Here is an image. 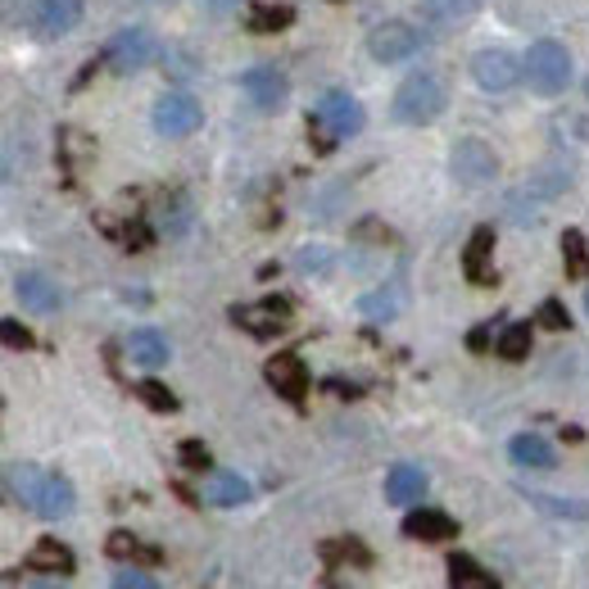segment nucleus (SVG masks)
<instances>
[{
	"instance_id": "obj_1",
	"label": "nucleus",
	"mask_w": 589,
	"mask_h": 589,
	"mask_svg": "<svg viewBox=\"0 0 589 589\" xmlns=\"http://www.w3.org/2000/svg\"><path fill=\"white\" fill-rule=\"evenodd\" d=\"M5 485H10L14 503H23L46 522H64V517H73V508H78V495H73V485L60 472H46V468H33V463H10Z\"/></svg>"
},
{
	"instance_id": "obj_2",
	"label": "nucleus",
	"mask_w": 589,
	"mask_h": 589,
	"mask_svg": "<svg viewBox=\"0 0 589 589\" xmlns=\"http://www.w3.org/2000/svg\"><path fill=\"white\" fill-rule=\"evenodd\" d=\"M309 127L318 137V150H331L336 141L363 132V105H358L349 91H322V100L309 114Z\"/></svg>"
},
{
	"instance_id": "obj_3",
	"label": "nucleus",
	"mask_w": 589,
	"mask_h": 589,
	"mask_svg": "<svg viewBox=\"0 0 589 589\" xmlns=\"http://www.w3.org/2000/svg\"><path fill=\"white\" fill-rule=\"evenodd\" d=\"M445 82L435 78V73H413V78H404V87L395 91V105L390 114L404 123V127H426L445 114Z\"/></svg>"
},
{
	"instance_id": "obj_4",
	"label": "nucleus",
	"mask_w": 589,
	"mask_h": 589,
	"mask_svg": "<svg viewBox=\"0 0 589 589\" xmlns=\"http://www.w3.org/2000/svg\"><path fill=\"white\" fill-rule=\"evenodd\" d=\"M526 82L535 95H562L572 82V55H567V46L545 37V41H535L526 50Z\"/></svg>"
},
{
	"instance_id": "obj_5",
	"label": "nucleus",
	"mask_w": 589,
	"mask_h": 589,
	"mask_svg": "<svg viewBox=\"0 0 589 589\" xmlns=\"http://www.w3.org/2000/svg\"><path fill=\"white\" fill-rule=\"evenodd\" d=\"M472 78H476L481 91L503 95V91H512L526 78V64L512 55V50H503V46H485V50H476V55H472Z\"/></svg>"
},
{
	"instance_id": "obj_6",
	"label": "nucleus",
	"mask_w": 589,
	"mask_h": 589,
	"mask_svg": "<svg viewBox=\"0 0 589 589\" xmlns=\"http://www.w3.org/2000/svg\"><path fill=\"white\" fill-rule=\"evenodd\" d=\"M155 55H159V41H155V33H150V28H141V23H137V28H123L105 46V64L114 73H123V78H127V73H141L145 64H155Z\"/></svg>"
},
{
	"instance_id": "obj_7",
	"label": "nucleus",
	"mask_w": 589,
	"mask_h": 589,
	"mask_svg": "<svg viewBox=\"0 0 589 589\" xmlns=\"http://www.w3.org/2000/svg\"><path fill=\"white\" fill-rule=\"evenodd\" d=\"M449 168L453 177L463 187H485V182H495V172H499V155L490 145H485L481 137H463L453 150H449Z\"/></svg>"
},
{
	"instance_id": "obj_8",
	"label": "nucleus",
	"mask_w": 589,
	"mask_h": 589,
	"mask_svg": "<svg viewBox=\"0 0 589 589\" xmlns=\"http://www.w3.org/2000/svg\"><path fill=\"white\" fill-rule=\"evenodd\" d=\"M422 33L413 28V23H404V18H390V23H381V28L368 33V55L376 64H399L408 55H418L422 50Z\"/></svg>"
},
{
	"instance_id": "obj_9",
	"label": "nucleus",
	"mask_w": 589,
	"mask_h": 589,
	"mask_svg": "<svg viewBox=\"0 0 589 589\" xmlns=\"http://www.w3.org/2000/svg\"><path fill=\"white\" fill-rule=\"evenodd\" d=\"M232 322H236L241 331H249V336L272 341V336H281V331L291 326V299L272 295V299H259V304H236Z\"/></svg>"
},
{
	"instance_id": "obj_10",
	"label": "nucleus",
	"mask_w": 589,
	"mask_h": 589,
	"mask_svg": "<svg viewBox=\"0 0 589 589\" xmlns=\"http://www.w3.org/2000/svg\"><path fill=\"white\" fill-rule=\"evenodd\" d=\"M241 91H245V100L259 114H272V110L286 105L291 82H286V73H281L277 64H254V68L241 73Z\"/></svg>"
},
{
	"instance_id": "obj_11",
	"label": "nucleus",
	"mask_w": 589,
	"mask_h": 589,
	"mask_svg": "<svg viewBox=\"0 0 589 589\" xmlns=\"http://www.w3.org/2000/svg\"><path fill=\"white\" fill-rule=\"evenodd\" d=\"M204 123V110L191 91H164L155 100V127L159 137H191L195 127Z\"/></svg>"
},
{
	"instance_id": "obj_12",
	"label": "nucleus",
	"mask_w": 589,
	"mask_h": 589,
	"mask_svg": "<svg viewBox=\"0 0 589 589\" xmlns=\"http://www.w3.org/2000/svg\"><path fill=\"white\" fill-rule=\"evenodd\" d=\"M268 386L281 395V399H291V404H304V395H309V372H304V358L299 354H277L268 358Z\"/></svg>"
},
{
	"instance_id": "obj_13",
	"label": "nucleus",
	"mask_w": 589,
	"mask_h": 589,
	"mask_svg": "<svg viewBox=\"0 0 589 589\" xmlns=\"http://www.w3.org/2000/svg\"><path fill=\"white\" fill-rule=\"evenodd\" d=\"M14 291H18V299H23V309H33V313H60V309H64V291L55 286V277H46V272H37V268L18 272Z\"/></svg>"
},
{
	"instance_id": "obj_14",
	"label": "nucleus",
	"mask_w": 589,
	"mask_h": 589,
	"mask_svg": "<svg viewBox=\"0 0 589 589\" xmlns=\"http://www.w3.org/2000/svg\"><path fill=\"white\" fill-rule=\"evenodd\" d=\"M404 535L408 540H422V545H449V540H458V522L435 508H418L404 517Z\"/></svg>"
},
{
	"instance_id": "obj_15",
	"label": "nucleus",
	"mask_w": 589,
	"mask_h": 589,
	"mask_svg": "<svg viewBox=\"0 0 589 589\" xmlns=\"http://www.w3.org/2000/svg\"><path fill=\"white\" fill-rule=\"evenodd\" d=\"M490 254H495V227H476L468 249H463V268L472 286H495V268H490Z\"/></svg>"
},
{
	"instance_id": "obj_16",
	"label": "nucleus",
	"mask_w": 589,
	"mask_h": 589,
	"mask_svg": "<svg viewBox=\"0 0 589 589\" xmlns=\"http://www.w3.org/2000/svg\"><path fill=\"white\" fill-rule=\"evenodd\" d=\"M127 358H132V363L137 368H150V372H155V368H164L168 363V336H164V331H155V326H137L132 331V336H127Z\"/></svg>"
},
{
	"instance_id": "obj_17",
	"label": "nucleus",
	"mask_w": 589,
	"mask_h": 589,
	"mask_svg": "<svg viewBox=\"0 0 589 589\" xmlns=\"http://www.w3.org/2000/svg\"><path fill=\"white\" fill-rule=\"evenodd\" d=\"M82 23V0H41L37 5V33L41 37H68Z\"/></svg>"
},
{
	"instance_id": "obj_18",
	"label": "nucleus",
	"mask_w": 589,
	"mask_h": 589,
	"mask_svg": "<svg viewBox=\"0 0 589 589\" xmlns=\"http://www.w3.org/2000/svg\"><path fill=\"white\" fill-rule=\"evenodd\" d=\"M23 567H28L33 576H73L78 558H73V549L60 545V540H37V549L23 558Z\"/></svg>"
},
{
	"instance_id": "obj_19",
	"label": "nucleus",
	"mask_w": 589,
	"mask_h": 589,
	"mask_svg": "<svg viewBox=\"0 0 589 589\" xmlns=\"http://www.w3.org/2000/svg\"><path fill=\"white\" fill-rule=\"evenodd\" d=\"M249 481L241 472H209L204 476V503H214V508H241L249 503Z\"/></svg>"
},
{
	"instance_id": "obj_20",
	"label": "nucleus",
	"mask_w": 589,
	"mask_h": 589,
	"mask_svg": "<svg viewBox=\"0 0 589 589\" xmlns=\"http://www.w3.org/2000/svg\"><path fill=\"white\" fill-rule=\"evenodd\" d=\"M508 453H512V463L517 468H530V472H553L558 468V453H553V445L545 440V435H517V440L508 445Z\"/></svg>"
},
{
	"instance_id": "obj_21",
	"label": "nucleus",
	"mask_w": 589,
	"mask_h": 589,
	"mask_svg": "<svg viewBox=\"0 0 589 589\" xmlns=\"http://www.w3.org/2000/svg\"><path fill=\"white\" fill-rule=\"evenodd\" d=\"M426 495V472L413 463H399L386 472V499L390 503H422Z\"/></svg>"
},
{
	"instance_id": "obj_22",
	"label": "nucleus",
	"mask_w": 589,
	"mask_h": 589,
	"mask_svg": "<svg viewBox=\"0 0 589 589\" xmlns=\"http://www.w3.org/2000/svg\"><path fill=\"white\" fill-rule=\"evenodd\" d=\"M105 549H110V558L132 562V567H159V562H164V549L145 545V540H137V535H127V530H114Z\"/></svg>"
},
{
	"instance_id": "obj_23",
	"label": "nucleus",
	"mask_w": 589,
	"mask_h": 589,
	"mask_svg": "<svg viewBox=\"0 0 589 589\" xmlns=\"http://www.w3.org/2000/svg\"><path fill=\"white\" fill-rule=\"evenodd\" d=\"M191 218H195V209H191V200L182 191H172V195H164L155 204V222H159L164 236H187L191 232Z\"/></svg>"
},
{
	"instance_id": "obj_24",
	"label": "nucleus",
	"mask_w": 589,
	"mask_h": 589,
	"mask_svg": "<svg viewBox=\"0 0 589 589\" xmlns=\"http://www.w3.org/2000/svg\"><path fill=\"white\" fill-rule=\"evenodd\" d=\"M449 589H503V585H499L490 572H485L476 558L453 553V558H449Z\"/></svg>"
},
{
	"instance_id": "obj_25",
	"label": "nucleus",
	"mask_w": 589,
	"mask_h": 589,
	"mask_svg": "<svg viewBox=\"0 0 589 589\" xmlns=\"http://www.w3.org/2000/svg\"><path fill=\"white\" fill-rule=\"evenodd\" d=\"M481 10V0H422V14L431 28H458L463 18Z\"/></svg>"
},
{
	"instance_id": "obj_26",
	"label": "nucleus",
	"mask_w": 589,
	"mask_h": 589,
	"mask_svg": "<svg viewBox=\"0 0 589 589\" xmlns=\"http://www.w3.org/2000/svg\"><path fill=\"white\" fill-rule=\"evenodd\" d=\"M399 309H404V286L399 281L395 286H376V291H368L363 299H358V313L372 318V322H390Z\"/></svg>"
},
{
	"instance_id": "obj_27",
	"label": "nucleus",
	"mask_w": 589,
	"mask_h": 589,
	"mask_svg": "<svg viewBox=\"0 0 589 589\" xmlns=\"http://www.w3.org/2000/svg\"><path fill=\"white\" fill-rule=\"evenodd\" d=\"M499 354L508 358V363H522V358L530 354V322H512V326H503Z\"/></svg>"
},
{
	"instance_id": "obj_28",
	"label": "nucleus",
	"mask_w": 589,
	"mask_h": 589,
	"mask_svg": "<svg viewBox=\"0 0 589 589\" xmlns=\"http://www.w3.org/2000/svg\"><path fill=\"white\" fill-rule=\"evenodd\" d=\"M322 553H326V562H354V567H368V562H372V553L358 540H326Z\"/></svg>"
},
{
	"instance_id": "obj_29",
	"label": "nucleus",
	"mask_w": 589,
	"mask_h": 589,
	"mask_svg": "<svg viewBox=\"0 0 589 589\" xmlns=\"http://www.w3.org/2000/svg\"><path fill=\"white\" fill-rule=\"evenodd\" d=\"M295 264H299V272H318V277H326L331 268H336V254H331L326 245H304V249L295 254Z\"/></svg>"
},
{
	"instance_id": "obj_30",
	"label": "nucleus",
	"mask_w": 589,
	"mask_h": 589,
	"mask_svg": "<svg viewBox=\"0 0 589 589\" xmlns=\"http://www.w3.org/2000/svg\"><path fill=\"white\" fill-rule=\"evenodd\" d=\"M562 259H567V277L589 272V254H585V236H580V232L562 236Z\"/></svg>"
},
{
	"instance_id": "obj_31",
	"label": "nucleus",
	"mask_w": 589,
	"mask_h": 589,
	"mask_svg": "<svg viewBox=\"0 0 589 589\" xmlns=\"http://www.w3.org/2000/svg\"><path fill=\"white\" fill-rule=\"evenodd\" d=\"M530 503H535V508H545V512H553V517H576V522H585V517H589V503H576V499H549V495H530Z\"/></svg>"
},
{
	"instance_id": "obj_32",
	"label": "nucleus",
	"mask_w": 589,
	"mask_h": 589,
	"mask_svg": "<svg viewBox=\"0 0 589 589\" xmlns=\"http://www.w3.org/2000/svg\"><path fill=\"white\" fill-rule=\"evenodd\" d=\"M137 395H141L150 408H159V413H177V395L164 390L159 381H137Z\"/></svg>"
},
{
	"instance_id": "obj_33",
	"label": "nucleus",
	"mask_w": 589,
	"mask_h": 589,
	"mask_svg": "<svg viewBox=\"0 0 589 589\" xmlns=\"http://www.w3.org/2000/svg\"><path fill=\"white\" fill-rule=\"evenodd\" d=\"M150 567H123L114 580H110V589H164L155 576H145Z\"/></svg>"
},
{
	"instance_id": "obj_34",
	"label": "nucleus",
	"mask_w": 589,
	"mask_h": 589,
	"mask_svg": "<svg viewBox=\"0 0 589 589\" xmlns=\"http://www.w3.org/2000/svg\"><path fill=\"white\" fill-rule=\"evenodd\" d=\"M286 23H291V10H254V18H249V28L254 33H272V28H286Z\"/></svg>"
},
{
	"instance_id": "obj_35",
	"label": "nucleus",
	"mask_w": 589,
	"mask_h": 589,
	"mask_svg": "<svg viewBox=\"0 0 589 589\" xmlns=\"http://www.w3.org/2000/svg\"><path fill=\"white\" fill-rule=\"evenodd\" d=\"M540 326H549V331H567L572 318H567V309H562L558 299H545V304H540Z\"/></svg>"
},
{
	"instance_id": "obj_36",
	"label": "nucleus",
	"mask_w": 589,
	"mask_h": 589,
	"mask_svg": "<svg viewBox=\"0 0 589 589\" xmlns=\"http://www.w3.org/2000/svg\"><path fill=\"white\" fill-rule=\"evenodd\" d=\"M0 336H5V345H10V349H33V331H28V326H18L14 318L0 322Z\"/></svg>"
},
{
	"instance_id": "obj_37",
	"label": "nucleus",
	"mask_w": 589,
	"mask_h": 589,
	"mask_svg": "<svg viewBox=\"0 0 589 589\" xmlns=\"http://www.w3.org/2000/svg\"><path fill=\"white\" fill-rule=\"evenodd\" d=\"M182 463H187L191 472H204V468H209V449H204L200 440H187V445H182Z\"/></svg>"
},
{
	"instance_id": "obj_38",
	"label": "nucleus",
	"mask_w": 589,
	"mask_h": 589,
	"mask_svg": "<svg viewBox=\"0 0 589 589\" xmlns=\"http://www.w3.org/2000/svg\"><path fill=\"white\" fill-rule=\"evenodd\" d=\"M204 10H209L214 18H227V14H236L241 10V0H200Z\"/></svg>"
},
{
	"instance_id": "obj_39",
	"label": "nucleus",
	"mask_w": 589,
	"mask_h": 589,
	"mask_svg": "<svg viewBox=\"0 0 589 589\" xmlns=\"http://www.w3.org/2000/svg\"><path fill=\"white\" fill-rule=\"evenodd\" d=\"M168 68L177 73V78H187V73H195V60H187V50H172V55H168Z\"/></svg>"
},
{
	"instance_id": "obj_40",
	"label": "nucleus",
	"mask_w": 589,
	"mask_h": 589,
	"mask_svg": "<svg viewBox=\"0 0 589 589\" xmlns=\"http://www.w3.org/2000/svg\"><path fill=\"white\" fill-rule=\"evenodd\" d=\"M28 589H68V585H64L60 576H41V580H33Z\"/></svg>"
},
{
	"instance_id": "obj_41",
	"label": "nucleus",
	"mask_w": 589,
	"mask_h": 589,
	"mask_svg": "<svg viewBox=\"0 0 589 589\" xmlns=\"http://www.w3.org/2000/svg\"><path fill=\"white\" fill-rule=\"evenodd\" d=\"M585 309H589V291H585Z\"/></svg>"
}]
</instances>
